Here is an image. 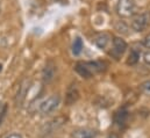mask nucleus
Here are the masks:
<instances>
[{
	"label": "nucleus",
	"instance_id": "f257e3e1",
	"mask_svg": "<svg viewBox=\"0 0 150 138\" xmlns=\"http://www.w3.org/2000/svg\"><path fill=\"white\" fill-rule=\"evenodd\" d=\"M106 69L104 62H79L75 66L76 72L83 78H91Z\"/></svg>",
	"mask_w": 150,
	"mask_h": 138
},
{
	"label": "nucleus",
	"instance_id": "f03ea898",
	"mask_svg": "<svg viewBox=\"0 0 150 138\" xmlns=\"http://www.w3.org/2000/svg\"><path fill=\"white\" fill-rule=\"evenodd\" d=\"M61 102V99L58 95H51L48 99H45L44 101H42L38 106V111L42 115H49L51 113H54Z\"/></svg>",
	"mask_w": 150,
	"mask_h": 138
},
{
	"label": "nucleus",
	"instance_id": "7ed1b4c3",
	"mask_svg": "<svg viewBox=\"0 0 150 138\" xmlns=\"http://www.w3.org/2000/svg\"><path fill=\"white\" fill-rule=\"evenodd\" d=\"M150 23V14L148 12H143L141 14H137L136 16H134V19L132 20V29L136 33L143 32L148 25Z\"/></svg>",
	"mask_w": 150,
	"mask_h": 138
},
{
	"label": "nucleus",
	"instance_id": "20e7f679",
	"mask_svg": "<svg viewBox=\"0 0 150 138\" xmlns=\"http://www.w3.org/2000/svg\"><path fill=\"white\" fill-rule=\"evenodd\" d=\"M116 12L121 18H130L135 13L134 0H119L116 6Z\"/></svg>",
	"mask_w": 150,
	"mask_h": 138
},
{
	"label": "nucleus",
	"instance_id": "39448f33",
	"mask_svg": "<svg viewBox=\"0 0 150 138\" xmlns=\"http://www.w3.org/2000/svg\"><path fill=\"white\" fill-rule=\"evenodd\" d=\"M127 50V43L125 39L120 37H114L113 38V49L111 51V55L115 59H120V57L126 52Z\"/></svg>",
	"mask_w": 150,
	"mask_h": 138
},
{
	"label": "nucleus",
	"instance_id": "423d86ee",
	"mask_svg": "<svg viewBox=\"0 0 150 138\" xmlns=\"http://www.w3.org/2000/svg\"><path fill=\"white\" fill-rule=\"evenodd\" d=\"M55 73H56V66L51 62L47 63L45 68L42 71V80H43V82L49 84L55 78Z\"/></svg>",
	"mask_w": 150,
	"mask_h": 138
},
{
	"label": "nucleus",
	"instance_id": "0eeeda50",
	"mask_svg": "<svg viewBox=\"0 0 150 138\" xmlns=\"http://www.w3.org/2000/svg\"><path fill=\"white\" fill-rule=\"evenodd\" d=\"M98 132L93 129H87V128H81L77 129L72 132V138H97Z\"/></svg>",
	"mask_w": 150,
	"mask_h": 138
},
{
	"label": "nucleus",
	"instance_id": "6e6552de",
	"mask_svg": "<svg viewBox=\"0 0 150 138\" xmlns=\"http://www.w3.org/2000/svg\"><path fill=\"white\" fill-rule=\"evenodd\" d=\"M111 42V35L106 34V33H101V34H98L94 37V43L99 48V49H106L108 46Z\"/></svg>",
	"mask_w": 150,
	"mask_h": 138
},
{
	"label": "nucleus",
	"instance_id": "1a4fd4ad",
	"mask_svg": "<svg viewBox=\"0 0 150 138\" xmlns=\"http://www.w3.org/2000/svg\"><path fill=\"white\" fill-rule=\"evenodd\" d=\"M78 98H79V92H78L76 85H71V87L68 89V93H67V99H65L67 104L69 106L75 104L76 101L78 100Z\"/></svg>",
	"mask_w": 150,
	"mask_h": 138
},
{
	"label": "nucleus",
	"instance_id": "9d476101",
	"mask_svg": "<svg viewBox=\"0 0 150 138\" xmlns=\"http://www.w3.org/2000/svg\"><path fill=\"white\" fill-rule=\"evenodd\" d=\"M28 89H29V81L26 80V81L22 82V85L20 86V89H19V92H18V95H16V104H20L23 102V100H25V98H26V95H27Z\"/></svg>",
	"mask_w": 150,
	"mask_h": 138
},
{
	"label": "nucleus",
	"instance_id": "9b49d317",
	"mask_svg": "<svg viewBox=\"0 0 150 138\" xmlns=\"http://www.w3.org/2000/svg\"><path fill=\"white\" fill-rule=\"evenodd\" d=\"M83 46H84V45H83L81 38H80V37H76L74 43H72V54H74L75 56L80 55V52L83 51Z\"/></svg>",
	"mask_w": 150,
	"mask_h": 138
},
{
	"label": "nucleus",
	"instance_id": "f8f14e48",
	"mask_svg": "<svg viewBox=\"0 0 150 138\" xmlns=\"http://www.w3.org/2000/svg\"><path fill=\"white\" fill-rule=\"evenodd\" d=\"M140 59V52L135 49L130 50V54L128 56V59H127V64L128 65H135Z\"/></svg>",
	"mask_w": 150,
	"mask_h": 138
},
{
	"label": "nucleus",
	"instance_id": "ddd939ff",
	"mask_svg": "<svg viewBox=\"0 0 150 138\" xmlns=\"http://www.w3.org/2000/svg\"><path fill=\"white\" fill-rule=\"evenodd\" d=\"M127 111L125 110V109H121L120 111H117L116 113V115H115V121H116V123L119 124V125H123L125 124V122H126V120H127Z\"/></svg>",
	"mask_w": 150,
	"mask_h": 138
},
{
	"label": "nucleus",
	"instance_id": "4468645a",
	"mask_svg": "<svg viewBox=\"0 0 150 138\" xmlns=\"http://www.w3.org/2000/svg\"><path fill=\"white\" fill-rule=\"evenodd\" d=\"M140 88H141V92H142L143 94L150 95V80H147V81H144L143 84H141Z\"/></svg>",
	"mask_w": 150,
	"mask_h": 138
},
{
	"label": "nucleus",
	"instance_id": "2eb2a0df",
	"mask_svg": "<svg viewBox=\"0 0 150 138\" xmlns=\"http://www.w3.org/2000/svg\"><path fill=\"white\" fill-rule=\"evenodd\" d=\"M143 45L147 48V49H150V33L143 39Z\"/></svg>",
	"mask_w": 150,
	"mask_h": 138
},
{
	"label": "nucleus",
	"instance_id": "dca6fc26",
	"mask_svg": "<svg viewBox=\"0 0 150 138\" xmlns=\"http://www.w3.org/2000/svg\"><path fill=\"white\" fill-rule=\"evenodd\" d=\"M144 62H146V64H148V65H150V51L149 52H146L144 54Z\"/></svg>",
	"mask_w": 150,
	"mask_h": 138
},
{
	"label": "nucleus",
	"instance_id": "f3484780",
	"mask_svg": "<svg viewBox=\"0 0 150 138\" xmlns=\"http://www.w3.org/2000/svg\"><path fill=\"white\" fill-rule=\"evenodd\" d=\"M6 138H22V137H21V135H19V134H12V135L7 136Z\"/></svg>",
	"mask_w": 150,
	"mask_h": 138
},
{
	"label": "nucleus",
	"instance_id": "a211bd4d",
	"mask_svg": "<svg viewBox=\"0 0 150 138\" xmlns=\"http://www.w3.org/2000/svg\"><path fill=\"white\" fill-rule=\"evenodd\" d=\"M107 138H120V137H119L117 135H115V134H112V135H110Z\"/></svg>",
	"mask_w": 150,
	"mask_h": 138
},
{
	"label": "nucleus",
	"instance_id": "6ab92c4d",
	"mask_svg": "<svg viewBox=\"0 0 150 138\" xmlns=\"http://www.w3.org/2000/svg\"><path fill=\"white\" fill-rule=\"evenodd\" d=\"M1 70H2V65L0 64V72H1Z\"/></svg>",
	"mask_w": 150,
	"mask_h": 138
}]
</instances>
